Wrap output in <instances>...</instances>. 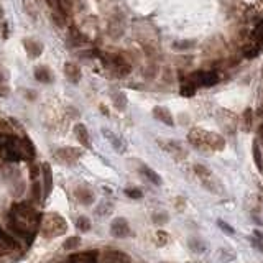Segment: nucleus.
Wrapping results in <instances>:
<instances>
[{"instance_id": "1", "label": "nucleus", "mask_w": 263, "mask_h": 263, "mask_svg": "<svg viewBox=\"0 0 263 263\" xmlns=\"http://www.w3.org/2000/svg\"><path fill=\"white\" fill-rule=\"evenodd\" d=\"M40 222L41 215L32 206L25 204V202H18V204L12 206L8 226H10L15 235L23 237L27 240H33L36 228H40Z\"/></svg>"}, {"instance_id": "2", "label": "nucleus", "mask_w": 263, "mask_h": 263, "mask_svg": "<svg viewBox=\"0 0 263 263\" xmlns=\"http://www.w3.org/2000/svg\"><path fill=\"white\" fill-rule=\"evenodd\" d=\"M68 230V222L64 221L61 215L48 212L41 217L40 222V234L45 239H53V237H59L63 234H66Z\"/></svg>"}, {"instance_id": "3", "label": "nucleus", "mask_w": 263, "mask_h": 263, "mask_svg": "<svg viewBox=\"0 0 263 263\" xmlns=\"http://www.w3.org/2000/svg\"><path fill=\"white\" fill-rule=\"evenodd\" d=\"M104 63L107 68H110L112 71L117 76H127L130 72V64H128L127 59L120 54H107L104 56Z\"/></svg>"}, {"instance_id": "4", "label": "nucleus", "mask_w": 263, "mask_h": 263, "mask_svg": "<svg viewBox=\"0 0 263 263\" xmlns=\"http://www.w3.org/2000/svg\"><path fill=\"white\" fill-rule=\"evenodd\" d=\"M188 79L191 81L196 88H199V86H206V88H208V86L217 84L219 74L215 71H196L193 72V74H189Z\"/></svg>"}, {"instance_id": "5", "label": "nucleus", "mask_w": 263, "mask_h": 263, "mask_svg": "<svg viewBox=\"0 0 263 263\" xmlns=\"http://www.w3.org/2000/svg\"><path fill=\"white\" fill-rule=\"evenodd\" d=\"M158 145L161 146L165 152H168L173 157L176 161H183V159L188 158V153L186 150L183 148V145L179 141H175V140H158Z\"/></svg>"}, {"instance_id": "6", "label": "nucleus", "mask_w": 263, "mask_h": 263, "mask_svg": "<svg viewBox=\"0 0 263 263\" xmlns=\"http://www.w3.org/2000/svg\"><path fill=\"white\" fill-rule=\"evenodd\" d=\"M208 135L209 132L204 130V128H191L188 133V140L189 143L193 146H196V148H208Z\"/></svg>"}, {"instance_id": "7", "label": "nucleus", "mask_w": 263, "mask_h": 263, "mask_svg": "<svg viewBox=\"0 0 263 263\" xmlns=\"http://www.w3.org/2000/svg\"><path fill=\"white\" fill-rule=\"evenodd\" d=\"M101 263H132V260L120 250H105L101 253Z\"/></svg>"}, {"instance_id": "8", "label": "nucleus", "mask_w": 263, "mask_h": 263, "mask_svg": "<svg viewBox=\"0 0 263 263\" xmlns=\"http://www.w3.org/2000/svg\"><path fill=\"white\" fill-rule=\"evenodd\" d=\"M79 157L81 152L77 148H72V146H64V148H59L54 152V158L61 163H74Z\"/></svg>"}, {"instance_id": "9", "label": "nucleus", "mask_w": 263, "mask_h": 263, "mask_svg": "<svg viewBox=\"0 0 263 263\" xmlns=\"http://www.w3.org/2000/svg\"><path fill=\"white\" fill-rule=\"evenodd\" d=\"M110 234L114 237H117V239H122V237H127L130 234V226H128L127 219H123V217L114 219L110 224Z\"/></svg>"}, {"instance_id": "10", "label": "nucleus", "mask_w": 263, "mask_h": 263, "mask_svg": "<svg viewBox=\"0 0 263 263\" xmlns=\"http://www.w3.org/2000/svg\"><path fill=\"white\" fill-rule=\"evenodd\" d=\"M153 117L159 120V122H163L165 125H168V127H173L175 125V119L173 115H171V112L166 109V107L163 105H157L153 109Z\"/></svg>"}, {"instance_id": "11", "label": "nucleus", "mask_w": 263, "mask_h": 263, "mask_svg": "<svg viewBox=\"0 0 263 263\" xmlns=\"http://www.w3.org/2000/svg\"><path fill=\"white\" fill-rule=\"evenodd\" d=\"M23 48L28 53L30 58H33V59L38 58V56L43 53V45L40 41L33 40V38H25V40H23Z\"/></svg>"}, {"instance_id": "12", "label": "nucleus", "mask_w": 263, "mask_h": 263, "mask_svg": "<svg viewBox=\"0 0 263 263\" xmlns=\"http://www.w3.org/2000/svg\"><path fill=\"white\" fill-rule=\"evenodd\" d=\"M74 135H76L77 141H79L84 148H90V137H89V132H88V128H86L84 123H76Z\"/></svg>"}, {"instance_id": "13", "label": "nucleus", "mask_w": 263, "mask_h": 263, "mask_svg": "<svg viewBox=\"0 0 263 263\" xmlns=\"http://www.w3.org/2000/svg\"><path fill=\"white\" fill-rule=\"evenodd\" d=\"M208 148L214 150V152H221V150L226 148V140H224L222 135L214 132H209L208 135Z\"/></svg>"}, {"instance_id": "14", "label": "nucleus", "mask_w": 263, "mask_h": 263, "mask_svg": "<svg viewBox=\"0 0 263 263\" xmlns=\"http://www.w3.org/2000/svg\"><path fill=\"white\" fill-rule=\"evenodd\" d=\"M64 74L72 84H77L81 79V70L76 63H66L64 64Z\"/></svg>"}, {"instance_id": "15", "label": "nucleus", "mask_w": 263, "mask_h": 263, "mask_svg": "<svg viewBox=\"0 0 263 263\" xmlns=\"http://www.w3.org/2000/svg\"><path fill=\"white\" fill-rule=\"evenodd\" d=\"M76 199L84 206H90L94 202V193L89 188H77L74 191Z\"/></svg>"}, {"instance_id": "16", "label": "nucleus", "mask_w": 263, "mask_h": 263, "mask_svg": "<svg viewBox=\"0 0 263 263\" xmlns=\"http://www.w3.org/2000/svg\"><path fill=\"white\" fill-rule=\"evenodd\" d=\"M35 77L40 83H45V84H50L53 81V74H51L50 68L46 66H38L35 70Z\"/></svg>"}, {"instance_id": "17", "label": "nucleus", "mask_w": 263, "mask_h": 263, "mask_svg": "<svg viewBox=\"0 0 263 263\" xmlns=\"http://www.w3.org/2000/svg\"><path fill=\"white\" fill-rule=\"evenodd\" d=\"M110 99H112L114 105L117 107L119 110H123L125 107H127V97H125V94L120 92V90H112V92H110Z\"/></svg>"}, {"instance_id": "18", "label": "nucleus", "mask_w": 263, "mask_h": 263, "mask_svg": "<svg viewBox=\"0 0 263 263\" xmlns=\"http://www.w3.org/2000/svg\"><path fill=\"white\" fill-rule=\"evenodd\" d=\"M194 173H196V176L197 178L201 179V183H204V181H208V179H210V178H214L212 176V171L209 170L208 166H204V165H194Z\"/></svg>"}, {"instance_id": "19", "label": "nucleus", "mask_w": 263, "mask_h": 263, "mask_svg": "<svg viewBox=\"0 0 263 263\" xmlns=\"http://www.w3.org/2000/svg\"><path fill=\"white\" fill-rule=\"evenodd\" d=\"M252 125H253V110L245 109L242 119H240V127H242L245 132H250L252 130Z\"/></svg>"}, {"instance_id": "20", "label": "nucleus", "mask_w": 263, "mask_h": 263, "mask_svg": "<svg viewBox=\"0 0 263 263\" xmlns=\"http://www.w3.org/2000/svg\"><path fill=\"white\" fill-rule=\"evenodd\" d=\"M250 41L255 43V45H260V46L263 45V20L257 25L255 28H253L252 36H250Z\"/></svg>"}, {"instance_id": "21", "label": "nucleus", "mask_w": 263, "mask_h": 263, "mask_svg": "<svg viewBox=\"0 0 263 263\" xmlns=\"http://www.w3.org/2000/svg\"><path fill=\"white\" fill-rule=\"evenodd\" d=\"M43 176H45V194H50L51 186H53V175H51L50 165H43Z\"/></svg>"}, {"instance_id": "22", "label": "nucleus", "mask_w": 263, "mask_h": 263, "mask_svg": "<svg viewBox=\"0 0 263 263\" xmlns=\"http://www.w3.org/2000/svg\"><path fill=\"white\" fill-rule=\"evenodd\" d=\"M141 173L145 175V178L146 179H150L153 184H157V186H159L161 184V178L157 175V171H153L152 168H148V166H141Z\"/></svg>"}, {"instance_id": "23", "label": "nucleus", "mask_w": 263, "mask_h": 263, "mask_svg": "<svg viewBox=\"0 0 263 263\" xmlns=\"http://www.w3.org/2000/svg\"><path fill=\"white\" fill-rule=\"evenodd\" d=\"M196 89L197 88L189 79H186V81H183V83H181V94H183L184 97H193L194 94H196Z\"/></svg>"}, {"instance_id": "24", "label": "nucleus", "mask_w": 263, "mask_h": 263, "mask_svg": "<svg viewBox=\"0 0 263 263\" xmlns=\"http://www.w3.org/2000/svg\"><path fill=\"white\" fill-rule=\"evenodd\" d=\"M260 50H262L260 45H255V43L250 41L244 48V56L245 58H255V56H258V53H260Z\"/></svg>"}, {"instance_id": "25", "label": "nucleus", "mask_w": 263, "mask_h": 263, "mask_svg": "<svg viewBox=\"0 0 263 263\" xmlns=\"http://www.w3.org/2000/svg\"><path fill=\"white\" fill-rule=\"evenodd\" d=\"M104 133H105L107 140H110V143L114 145V148L117 150V152H123V150H125V148H123V143L117 139V137L114 135V133L109 132V130H105V128H104Z\"/></svg>"}, {"instance_id": "26", "label": "nucleus", "mask_w": 263, "mask_h": 263, "mask_svg": "<svg viewBox=\"0 0 263 263\" xmlns=\"http://www.w3.org/2000/svg\"><path fill=\"white\" fill-rule=\"evenodd\" d=\"M253 158H255V165L258 166V170H263V161H262V152L258 141H253Z\"/></svg>"}, {"instance_id": "27", "label": "nucleus", "mask_w": 263, "mask_h": 263, "mask_svg": "<svg viewBox=\"0 0 263 263\" xmlns=\"http://www.w3.org/2000/svg\"><path fill=\"white\" fill-rule=\"evenodd\" d=\"M76 226L79 230H83V232H89L90 230V221L88 217H79L77 219V222H76Z\"/></svg>"}, {"instance_id": "28", "label": "nucleus", "mask_w": 263, "mask_h": 263, "mask_svg": "<svg viewBox=\"0 0 263 263\" xmlns=\"http://www.w3.org/2000/svg\"><path fill=\"white\" fill-rule=\"evenodd\" d=\"M155 237H157V245H166L168 240H170V235L166 234L165 230H158L157 234H155Z\"/></svg>"}, {"instance_id": "29", "label": "nucleus", "mask_w": 263, "mask_h": 263, "mask_svg": "<svg viewBox=\"0 0 263 263\" xmlns=\"http://www.w3.org/2000/svg\"><path fill=\"white\" fill-rule=\"evenodd\" d=\"M32 196L35 201L41 199V184L38 181H33V186H32Z\"/></svg>"}, {"instance_id": "30", "label": "nucleus", "mask_w": 263, "mask_h": 263, "mask_svg": "<svg viewBox=\"0 0 263 263\" xmlns=\"http://www.w3.org/2000/svg\"><path fill=\"white\" fill-rule=\"evenodd\" d=\"M168 221H170V217H168L166 212H157V214H153V222H155V224H166Z\"/></svg>"}, {"instance_id": "31", "label": "nucleus", "mask_w": 263, "mask_h": 263, "mask_svg": "<svg viewBox=\"0 0 263 263\" xmlns=\"http://www.w3.org/2000/svg\"><path fill=\"white\" fill-rule=\"evenodd\" d=\"M66 250H72V248H76V247H79V237H71L70 240H66L63 245Z\"/></svg>"}, {"instance_id": "32", "label": "nucleus", "mask_w": 263, "mask_h": 263, "mask_svg": "<svg viewBox=\"0 0 263 263\" xmlns=\"http://www.w3.org/2000/svg\"><path fill=\"white\" fill-rule=\"evenodd\" d=\"M125 194H127L128 197H132V199H141L143 197V193L139 191V189H125Z\"/></svg>"}, {"instance_id": "33", "label": "nucleus", "mask_w": 263, "mask_h": 263, "mask_svg": "<svg viewBox=\"0 0 263 263\" xmlns=\"http://www.w3.org/2000/svg\"><path fill=\"white\" fill-rule=\"evenodd\" d=\"M8 79V72L3 64H0V84H5Z\"/></svg>"}, {"instance_id": "34", "label": "nucleus", "mask_w": 263, "mask_h": 263, "mask_svg": "<svg viewBox=\"0 0 263 263\" xmlns=\"http://www.w3.org/2000/svg\"><path fill=\"white\" fill-rule=\"evenodd\" d=\"M217 226L221 227L224 232H228V234H234V228H232L230 226H228V224H226L224 221H221V219H219V221H217Z\"/></svg>"}, {"instance_id": "35", "label": "nucleus", "mask_w": 263, "mask_h": 263, "mask_svg": "<svg viewBox=\"0 0 263 263\" xmlns=\"http://www.w3.org/2000/svg\"><path fill=\"white\" fill-rule=\"evenodd\" d=\"M30 175H32V179L36 181V176L40 175V168L35 165H30Z\"/></svg>"}, {"instance_id": "36", "label": "nucleus", "mask_w": 263, "mask_h": 263, "mask_svg": "<svg viewBox=\"0 0 263 263\" xmlns=\"http://www.w3.org/2000/svg\"><path fill=\"white\" fill-rule=\"evenodd\" d=\"M252 245H255L257 248H260L263 252V239H253L252 240Z\"/></svg>"}, {"instance_id": "37", "label": "nucleus", "mask_w": 263, "mask_h": 263, "mask_svg": "<svg viewBox=\"0 0 263 263\" xmlns=\"http://www.w3.org/2000/svg\"><path fill=\"white\" fill-rule=\"evenodd\" d=\"M0 96L2 97H7L8 96V88L5 84H0Z\"/></svg>"}]
</instances>
